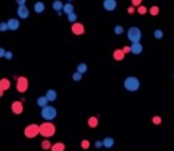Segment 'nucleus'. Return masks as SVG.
<instances>
[{
  "label": "nucleus",
  "instance_id": "cd10ccee",
  "mask_svg": "<svg viewBox=\"0 0 174 151\" xmlns=\"http://www.w3.org/2000/svg\"><path fill=\"white\" fill-rule=\"evenodd\" d=\"M72 80H74L75 83H78V81H81V80H82V75L78 74L77 71H75V73L72 74Z\"/></svg>",
  "mask_w": 174,
  "mask_h": 151
},
{
  "label": "nucleus",
  "instance_id": "f257e3e1",
  "mask_svg": "<svg viewBox=\"0 0 174 151\" xmlns=\"http://www.w3.org/2000/svg\"><path fill=\"white\" fill-rule=\"evenodd\" d=\"M123 87L129 93H134L138 91L139 87H141V81L136 76H127L123 80Z\"/></svg>",
  "mask_w": 174,
  "mask_h": 151
},
{
  "label": "nucleus",
  "instance_id": "393cba45",
  "mask_svg": "<svg viewBox=\"0 0 174 151\" xmlns=\"http://www.w3.org/2000/svg\"><path fill=\"white\" fill-rule=\"evenodd\" d=\"M67 21H70V23H76L77 21V14L74 11V13H71V14H68L67 15Z\"/></svg>",
  "mask_w": 174,
  "mask_h": 151
},
{
  "label": "nucleus",
  "instance_id": "7c9ffc66",
  "mask_svg": "<svg viewBox=\"0 0 174 151\" xmlns=\"http://www.w3.org/2000/svg\"><path fill=\"white\" fill-rule=\"evenodd\" d=\"M152 123L154 124V125H160L162 124V117L160 116H153Z\"/></svg>",
  "mask_w": 174,
  "mask_h": 151
},
{
  "label": "nucleus",
  "instance_id": "2f4dec72",
  "mask_svg": "<svg viewBox=\"0 0 174 151\" xmlns=\"http://www.w3.org/2000/svg\"><path fill=\"white\" fill-rule=\"evenodd\" d=\"M0 31H2V33L8 31V25H6V21H2V23H0Z\"/></svg>",
  "mask_w": 174,
  "mask_h": 151
},
{
  "label": "nucleus",
  "instance_id": "f8f14e48",
  "mask_svg": "<svg viewBox=\"0 0 174 151\" xmlns=\"http://www.w3.org/2000/svg\"><path fill=\"white\" fill-rule=\"evenodd\" d=\"M129 51L134 55H141L142 51H143V45L141 43H133L131 46H129Z\"/></svg>",
  "mask_w": 174,
  "mask_h": 151
},
{
  "label": "nucleus",
  "instance_id": "a878e982",
  "mask_svg": "<svg viewBox=\"0 0 174 151\" xmlns=\"http://www.w3.org/2000/svg\"><path fill=\"white\" fill-rule=\"evenodd\" d=\"M41 149H43V150H50V149H51V143L47 139H45L44 141L41 143Z\"/></svg>",
  "mask_w": 174,
  "mask_h": 151
},
{
  "label": "nucleus",
  "instance_id": "6e6552de",
  "mask_svg": "<svg viewBox=\"0 0 174 151\" xmlns=\"http://www.w3.org/2000/svg\"><path fill=\"white\" fill-rule=\"evenodd\" d=\"M71 31H72V34L75 35H82L85 33V26L81 24V23H74L72 26H71Z\"/></svg>",
  "mask_w": 174,
  "mask_h": 151
},
{
  "label": "nucleus",
  "instance_id": "423d86ee",
  "mask_svg": "<svg viewBox=\"0 0 174 151\" xmlns=\"http://www.w3.org/2000/svg\"><path fill=\"white\" fill-rule=\"evenodd\" d=\"M29 89V80L25 76H19L16 80V90L19 93H25Z\"/></svg>",
  "mask_w": 174,
  "mask_h": 151
},
{
  "label": "nucleus",
  "instance_id": "e433bc0d",
  "mask_svg": "<svg viewBox=\"0 0 174 151\" xmlns=\"http://www.w3.org/2000/svg\"><path fill=\"white\" fill-rule=\"evenodd\" d=\"M15 2H16V4L20 6V5H25L27 0H15Z\"/></svg>",
  "mask_w": 174,
  "mask_h": 151
},
{
  "label": "nucleus",
  "instance_id": "4468645a",
  "mask_svg": "<svg viewBox=\"0 0 174 151\" xmlns=\"http://www.w3.org/2000/svg\"><path fill=\"white\" fill-rule=\"evenodd\" d=\"M113 145H115V140H113V137L107 136V137H105L103 140H102V146L106 147V149L113 147Z\"/></svg>",
  "mask_w": 174,
  "mask_h": 151
},
{
  "label": "nucleus",
  "instance_id": "4c0bfd02",
  "mask_svg": "<svg viewBox=\"0 0 174 151\" xmlns=\"http://www.w3.org/2000/svg\"><path fill=\"white\" fill-rule=\"evenodd\" d=\"M5 51H6V50H5L4 48H0V57H4V55H5Z\"/></svg>",
  "mask_w": 174,
  "mask_h": 151
},
{
  "label": "nucleus",
  "instance_id": "7ed1b4c3",
  "mask_svg": "<svg viewBox=\"0 0 174 151\" xmlns=\"http://www.w3.org/2000/svg\"><path fill=\"white\" fill-rule=\"evenodd\" d=\"M40 115H41V117L45 120V121H52V120L56 119V116H57V110H56V107L51 106V105H46L41 109Z\"/></svg>",
  "mask_w": 174,
  "mask_h": 151
},
{
  "label": "nucleus",
  "instance_id": "412c9836",
  "mask_svg": "<svg viewBox=\"0 0 174 151\" xmlns=\"http://www.w3.org/2000/svg\"><path fill=\"white\" fill-rule=\"evenodd\" d=\"M47 103H49V101H47V99L45 97V95H44V96H39V97H37V100H36V104H37V106H40L41 109H43L44 106H46V105H47Z\"/></svg>",
  "mask_w": 174,
  "mask_h": 151
},
{
  "label": "nucleus",
  "instance_id": "1a4fd4ad",
  "mask_svg": "<svg viewBox=\"0 0 174 151\" xmlns=\"http://www.w3.org/2000/svg\"><path fill=\"white\" fill-rule=\"evenodd\" d=\"M103 9L106 11H115L117 8V2L116 0H103Z\"/></svg>",
  "mask_w": 174,
  "mask_h": 151
},
{
  "label": "nucleus",
  "instance_id": "473e14b6",
  "mask_svg": "<svg viewBox=\"0 0 174 151\" xmlns=\"http://www.w3.org/2000/svg\"><path fill=\"white\" fill-rule=\"evenodd\" d=\"M81 147L87 150L90 147V141H88V140H82V141H81Z\"/></svg>",
  "mask_w": 174,
  "mask_h": 151
},
{
  "label": "nucleus",
  "instance_id": "ddd939ff",
  "mask_svg": "<svg viewBox=\"0 0 174 151\" xmlns=\"http://www.w3.org/2000/svg\"><path fill=\"white\" fill-rule=\"evenodd\" d=\"M45 97L47 99L49 103H54L55 100L57 99V93L55 91L54 89H49L47 91H46V94H45Z\"/></svg>",
  "mask_w": 174,
  "mask_h": 151
},
{
  "label": "nucleus",
  "instance_id": "5701e85b",
  "mask_svg": "<svg viewBox=\"0 0 174 151\" xmlns=\"http://www.w3.org/2000/svg\"><path fill=\"white\" fill-rule=\"evenodd\" d=\"M87 124H88V126L90 127H97L98 126V119L96 117V116H91L90 119H88V121H87Z\"/></svg>",
  "mask_w": 174,
  "mask_h": 151
},
{
  "label": "nucleus",
  "instance_id": "f704fd0d",
  "mask_svg": "<svg viewBox=\"0 0 174 151\" xmlns=\"http://www.w3.org/2000/svg\"><path fill=\"white\" fill-rule=\"evenodd\" d=\"M13 56H14L13 51H5V55H4V57H6L8 60H11V59H13Z\"/></svg>",
  "mask_w": 174,
  "mask_h": 151
},
{
  "label": "nucleus",
  "instance_id": "0eeeda50",
  "mask_svg": "<svg viewBox=\"0 0 174 151\" xmlns=\"http://www.w3.org/2000/svg\"><path fill=\"white\" fill-rule=\"evenodd\" d=\"M16 14L20 19H27L29 15H30V10L26 5H20L17 6V10H16Z\"/></svg>",
  "mask_w": 174,
  "mask_h": 151
},
{
  "label": "nucleus",
  "instance_id": "bb28decb",
  "mask_svg": "<svg viewBox=\"0 0 174 151\" xmlns=\"http://www.w3.org/2000/svg\"><path fill=\"white\" fill-rule=\"evenodd\" d=\"M163 35H164V34H163V31H162L160 29H156V30H154V33H153V36H154L156 39H162Z\"/></svg>",
  "mask_w": 174,
  "mask_h": 151
},
{
  "label": "nucleus",
  "instance_id": "f3484780",
  "mask_svg": "<svg viewBox=\"0 0 174 151\" xmlns=\"http://www.w3.org/2000/svg\"><path fill=\"white\" fill-rule=\"evenodd\" d=\"M74 10H75V6H74V4H71V3H66V4H64V6H62V11H64L66 15L74 13Z\"/></svg>",
  "mask_w": 174,
  "mask_h": 151
},
{
  "label": "nucleus",
  "instance_id": "9b49d317",
  "mask_svg": "<svg viewBox=\"0 0 174 151\" xmlns=\"http://www.w3.org/2000/svg\"><path fill=\"white\" fill-rule=\"evenodd\" d=\"M11 111H13L15 115L23 114V111H24L23 103H21V101H14V103L11 104Z\"/></svg>",
  "mask_w": 174,
  "mask_h": 151
},
{
  "label": "nucleus",
  "instance_id": "c9c22d12",
  "mask_svg": "<svg viewBox=\"0 0 174 151\" xmlns=\"http://www.w3.org/2000/svg\"><path fill=\"white\" fill-rule=\"evenodd\" d=\"M95 147H96V149H101V147H102V141H101V140H97V141H95Z\"/></svg>",
  "mask_w": 174,
  "mask_h": 151
},
{
  "label": "nucleus",
  "instance_id": "aec40b11",
  "mask_svg": "<svg viewBox=\"0 0 174 151\" xmlns=\"http://www.w3.org/2000/svg\"><path fill=\"white\" fill-rule=\"evenodd\" d=\"M51 151H65V144L64 143H56L51 145Z\"/></svg>",
  "mask_w": 174,
  "mask_h": 151
},
{
  "label": "nucleus",
  "instance_id": "a211bd4d",
  "mask_svg": "<svg viewBox=\"0 0 174 151\" xmlns=\"http://www.w3.org/2000/svg\"><path fill=\"white\" fill-rule=\"evenodd\" d=\"M87 70H88V66H87V64H85V63H80V64L77 65V67H76V71H77L78 74H81V75L86 74Z\"/></svg>",
  "mask_w": 174,
  "mask_h": 151
},
{
  "label": "nucleus",
  "instance_id": "58836bf2",
  "mask_svg": "<svg viewBox=\"0 0 174 151\" xmlns=\"http://www.w3.org/2000/svg\"><path fill=\"white\" fill-rule=\"evenodd\" d=\"M122 51H123L125 54H128V53H131V51H129V46H125L123 49H122Z\"/></svg>",
  "mask_w": 174,
  "mask_h": 151
},
{
  "label": "nucleus",
  "instance_id": "72a5a7b5",
  "mask_svg": "<svg viewBox=\"0 0 174 151\" xmlns=\"http://www.w3.org/2000/svg\"><path fill=\"white\" fill-rule=\"evenodd\" d=\"M131 2H132V6L133 8H136V6L138 8L142 4V0H131Z\"/></svg>",
  "mask_w": 174,
  "mask_h": 151
},
{
  "label": "nucleus",
  "instance_id": "c85d7f7f",
  "mask_svg": "<svg viewBox=\"0 0 174 151\" xmlns=\"http://www.w3.org/2000/svg\"><path fill=\"white\" fill-rule=\"evenodd\" d=\"M149 13H150V15H153V16L158 15V14H159V8H158V6H152V8L149 9Z\"/></svg>",
  "mask_w": 174,
  "mask_h": 151
},
{
  "label": "nucleus",
  "instance_id": "39448f33",
  "mask_svg": "<svg viewBox=\"0 0 174 151\" xmlns=\"http://www.w3.org/2000/svg\"><path fill=\"white\" fill-rule=\"evenodd\" d=\"M24 135L27 139H34L39 135V125L36 124H30L24 129Z\"/></svg>",
  "mask_w": 174,
  "mask_h": 151
},
{
  "label": "nucleus",
  "instance_id": "20e7f679",
  "mask_svg": "<svg viewBox=\"0 0 174 151\" xmlns=\"http://www.w3.org/2000/svg\"><path fill=\"white\" fill-rule=\"evenodd\" d=\"M127 38L128 40L133 44V43H139L142 39V31L141 29L137 26H131L127 31Z\"/></svg>",
  "mask_w": 174,
  "mask_h": 151
},
{
  "label": "nucleus",
  "instance_id": "f03ea898",
  "mask_svg": "<svg viewBox=\"0 0 174 151\" xmlns=\"http://www.w3.org/2000/svg\"><path fill=\"white\" fill-rule=\"evenodd\" d=\"M55 131H56V127L51 121H45L41 125H39V134L41 136H44L45 139H49L51 136H54Z\"/></svg>",
  "mask_w": 174,
  "mask_h": 151
},
{
  "label": "nucleus",
  "instance_id": "c756f323",
  "mask_svg": "<svg viewBox=\"0 0 174 151\" xmlns=\"http://www.w3.org/2000/svg\"><path fill=\"white\" fill-rule=\"evenodd\" d=\"M137 11H138V14H141V15H144V14L147 13V8L143 6V5H139V6L137 8Z\"/></svg>",
  "mask_w": 174,
  "mask_h": 151
},
{
  "label": "nucleus",
  "instance_id": "2eb2a0df",
  "mask_svg": "<svg viewBox=\"0 0 174 151\" xmlns=\"http://www.w3.org/2000/svg\"><path fill=\"white\" fill-rule=\"evenodd\" d=\"M34 11L36 14H43L45 11V4L43 2H37L34 4Z\"/></svg>",
  "mask_w": 174,
  "mask_h": 151
},
{
  "label": "nucleus",
  "instance_id": "dca6fc26",
  "mask_svg": "<svg viewBox=\"0 0 174 151\" xmlns=\"http://www.w3.org/2000/svg\"><path fill=\"white\" fill-rule=\"evenodd\" d=\"M10 86H11V83H10V80H9V79L3 77L2 80H0V90H3V91H5V90L10 89Z\"/></svg>",
  "mask_w": 174,
  "mask_h": 151
},
{
  "label": "nucleus",
  "instance_id": "79ce46f5",
  "mask_svg": "<svg viewBox=\"0 0 174 151\" xmlns=\"http://www.w3.org/2000/svg\"><path fill=\"white\" fill-rule=\"evenodd\" d=\"M67 2H72V0H67Z\"/></svg>",
  "mask_w": 174,
  "mask_h": 151
},
{
  "label": "nucleus",
  "instance_id": "a19ab883",
  "mask_svg": "<svg viewBox=\"0 0 174 151\" xmlns=\"http://www.w3.org/2000/svg\"><path fill=\"white\" fill-rule=\"evenodd\" d=\"M3 94H4V91H3V90H0V97L3 96Z\"/></svg>",
  "mask_w": 174,
  "mask_h": 151
},
{
  "label": "nucleus",
  "instance_id": "ea45409f",
  "mask_svg": "<svg viewBox=\"0 0 174 151\" xmlns=\"http://www.w3.org/2000/svg\"><path fill=\"white\" fill-rule=\"evenodd\" d=\"M133 13H134V8H133V6H129V8H128V14L132 15Z\"/></svg>",
  "mask_w": 174,
  "mask_h": 151
},
{
  "label": "nucleus",
  "instance_id": "4be33fe9",
  "mask_svg": "<svg viewBox=\"0 0 174 151\" xmlns=\"http://www.w3.org/2000/svg\"><path fill=\"white\" fill-rule=\"evenodd\" d=\"M62 6H64V4L61 0H54L52 2V9L55 11H61V10H62Z\"/></svg>",
  "mask_w": 174,
  "mask_h": 151
},
{
  "label": "nucleus",
  "instance_id": "b1692460",
  "mask_svg": "<svg viewBox=\"0 0 174 151\" xmlns=\"http://www.w3.org/2000/svg\"><path fill=\"white\" fill-rule=\"evenodd\" d=\"M123 31H125V28L122 26V25H116L113 28V33L116 35H122V34H123Z\"/></svg>",
  "mask_w": 174,
  "mask_h": 151
},
{
  "label": "nucleus",
  "instance_id": "9d476101",
  "mask_svg": "<svg viewBox=\"0 0 174 151\" xmlns=\"http://www.w3.org/2000/svg\"><path fill=\"white\" fill-rule=\"evenodd\" d=\"M6 25H8V30L15 31V30H17L20 28V21L17 19H15V18H11V19H9L6 21Z\"/></svg>",
  "mask_w": 174,
  "mask_h": 151
},
{
  "label": "nucleus",
  "instance_id": "6ab92c4d",
  "mask_svg": "<svg viewBox=\"0 0 174 151\" xmlns=\"http://www.w3.org/2000/svg\"><path fill=\"white\" fill-rule=\"evenodd\" d=\"M125 57V53L122 51V49H117L113 51V59L117 60V61H121V60H123Z\"/></svg>",
  "mask_w": 174,
  "mask_h": 151
}]
</instances>
